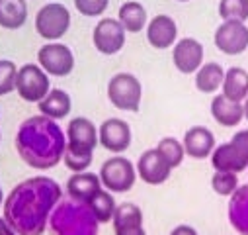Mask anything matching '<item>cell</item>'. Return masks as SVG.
<instances>
[{
    "mask_svg": "<svg viewBox=\"0 0 248 235\" xmlns=\"http://www.w3.org/2000/svg\"><path fill=\"white\" fill-rule=\"evenodd\" d=\"M63 200V188L47 174H35L18 183L4 198L2 212L16 235H43L55 206Z\"/></svg>",
    "mask_w": 248,
    "mask_h": 235,
    "instance_id": "obj_1",
    "label": "cell"
},
{
    "mask_svg": "<svg viewBox=\"0 0 248 235\" xmlns=\"http://www.w3.org/2000/svg\"><path fill=\"white\" fill-rule=\"evenodd\" d=\"M14 147L30 168L49 170L63 163L67 137L63 128L55 120L37 114L26 118L20 124L14 137Z\"/></svg>",
    "mask_w": 248,
    "mask_h": 235,
    "instance_id": "obj_2",
    "label": "cell"
},
{
    "mask_svg": "<svg viewBox=\"0 0 248 235\" xmlns=\"http://www.w3.org/2000/svg\"><path fill=\"white\" fill-rule=\"evenodd\" d=\"M100 223L86 204L61 200L49 216L47 229L51 235H98Z\"/></svg>",
    "mask_w": 248,
    "mask_h": 235,
    "instance_id": "obj_3",
    "label": "cell"
},
{
    "mask_svg": "<svg viewBox=\"0 0 248 235\" xmlns=\"http://www.w3.org/2000/svg\"><path fill=\"white\" fill-rule=\"evenodd\" d=\"M98 176H100L102 188H106L111 194L129 192L137 183L135 165L123 155H113L106 159L100 167Z\"/></svg>",
    "mask_w": 248,
    "mask_h": 235,
    "instance_id": "obj_4",
    "label": "cell"
},
{
    "mask_svg": "<svg viewBox=\"0 0 248 235\" xmlns=\"http://www.w3.org/2000/svg\"><path fill=\"white\" fill-rule=\"evenodd\" d=\"M108 100L123 112H139L143 100V84L133 73H115L108 81Z\"/></svg>",
    "mask_w": 248,
    "mask_h": 235,
    "instance_id": "obj_5",
    "label": "cell"
},
{
    "mask_svg": "<svg viewBox=\"0 0 248 235\" xmlns=\"http://www.w3.org/2000/svg\"><path fill=\"white\" fill-rule=\"evenodd\" d=\"M71 28V12L61 2H47L35 14V32L47 41H59Z\"/></svg>",
    "mask_w": 248,
    "mask_h": 235,
    "instance_id": "obj_6",
    "label": "cell"
},
{
    "mask_svg": "<svg viewBox=\"0 0 248 235\" xmlns=\"http://www.w3.org/2000/svg\"><path fill=\"white\" fill-rule=\"evenodd\" d=\"M37 65L49 77L63 79L75 69V53L69 45L61 41H47L37 49Z\"/></svg>",
    "mask_w": 248,
    "mask_h": 235,
    "instance_id": "obj_7",
    "label": "cell"
},
{
    "mask_svg": "<svg viewBox=\"0 0 248 235\" xmlns=\"http://www.w3.org/2000/svg\"><path fill=\"white\" fill-rule=\"evenodd\" d=\"M49 90H51V79L37 63H24L22 67H18L16 92L22 100L37 104L49 94Z\"/></svg>",
    "mask_w": 248,
    "mask_h": 235,
    "instance_id": "obj_8",
    "label": "cell"
},
{
    "mask_svg": "<svg viewBox=\"0 0 248 235\" xmlns=\"http://www.w3.org/2000/svg\"><path fill=\"white\" fill-rule=\"evenodd\" d=\"M67 147L65 151L78 153V155H94L98 147V128L90 118L77 116L67 124Z\"/></svg>",
    "mask_w": 248,
    "mask_h": 235,
    "instance_id": "obj_9",
    "label": "cell"
},
{
    "mask_svg": "<svg viewBox=\"0 0 248 235\" xmlns=\"http://www.w3.org/2000/svg\"><path fill=\"white\" fill-rule=\"evenodd\" d=\"M133 141L131 126L121 118H108L98 126V145L113 155H123Z\"/></svg>",
    "mask_w": 248,
    "mask_h": 235,
    "instance_id": "obj_10",
    "label": "cell"
},
{
    "mask_svg": "<svg viewBox=\"0 0 248 235\" xmlns=\"http://www.w3.org/2000/svg\"><path fill=\"white\" fill-rule=\"evenodd\" d=\"M92 43L102 55H117L125 47V30L117 18H102L92 30Z\"/></svg>",
    "mask_w": 248,
    "mask_h": 235,
    "instance_id": "obj_11",
    "label": "cell"
},
{
    "mask_svg": "<svg viewBox=\"0 0 248 235\" xmlns=\"http://www.w3.org/2000/svg\"><path fill=\"white\" fill-rule=\"evenodd\" d=\"M203 45L196 37H182L172 45V63L182 75H194L203 65Z\"/></svg>",
    "mask_w": 248,
    "mask_h": 235,
    "instance_id": "obj_12",
    "label": "cell"
},
{
    "mask_svg": "<svg viewBox=\"0 0 248 235\" xmlns=\"http://www.w3.org/2000/svg\"><path fill=\"white\" fill-rule=\"evenodd\" d=\"M213 43L215 47L232 57V55H242L248 49V28L242 22H223L215 34H213Z\"/></svg>",
    "mask_w": 248,
    "mask_h": 235,
    "instance_id": "obj_13",
    "label": "cell"
},
{
    "mask_svg": "<svg viewBox=\"0 0 248 235\" xmlns=\"http://www.w3.org/2000/svg\"><path fill=\"white\" fill-rule=\"evenodd\" d=\"M135 170H137L139 179L145 185H151V186L164 185L170 179V174H172L170 165L164 161V157L155 147H151V149L141 153V157L137 159Z\"/></svg>",
    "mask_w": 248,
    "mask_h": 235,
    "instance_id": "obj_14",
    "label": "cell"
},
{
    "mask_svg": "<svg viewBox=\"0 0 248 235\" xmlns=\"http://www.w3.org/2000/svg\"><path fill=\"white\" fill-rule=\"evenodd\" d=\"M184 153L186 157L196 159V161H203L207 157H211L213 149H215V135L209 128L205 126H192L190 130H186L184 139Z\"/></svg>",
    "mask_w": 248,
    "mask_h": 235,
    "instance_id": "obj_15",
    "label": "cell"
},
{
    "mask_svg": "<svg viewBox=\"0 0 248 235\" xmlns=\"http://www.w3.org/2000/svg\"><path fill=\"white\" fill-rule=\"evenodd\" d=\"M147 41L155 49H170L178 41V26L176 20L168 14H158L147 22Z\"/></svg>",
    "mask_w": 248,
    "mask_h": 235,
    "instance_id": "obj_16",
    "label": "cell"
},
{
    "mask_svg": "<svg viewBox=\"0 0 248 235\" xmlns=\"http://www.w3.org/2000/svg\"><path fill=\"white\" fill-rule=\"evenodd\" d=\"M67 196L73 202H80V204H88L90 198L102 190V183H100V176L96 172H73L67 181Z\"/></svg>",
    "mask_w": 248,
    "mask_h": 235,
    "instance_id": "obj_17",
    "label": "cell"
},
{
    "mask_svg": "<svg viewBox=\"0 0 248 235\" xmlns=\"http://www.w3.org/2000/svg\"><path fill=\"white\" fill-rule=\"evenodd\" d=\"M211 165L215 170H223V172H242L248 168V161L244 159V155L232 145V141L229 139L227 143L215 145L213 153H211Z\"/></svg>",
    "mask_w": 248,
    "mask_h": 235,
    "instance_id": "obj_18",
    "label": "cell"
},
{
    "mask_svg": "<svg viewBox=\"0 0 248 235\" xmlns=\"http://www.w3.org/2000/svg\"><path fill=\"white\" fill-rule=\"evenodd\" d=\"M227 216L231 227L236 233L248 235V185L238 186L232 192V196H229Z\"/></svg>",
    "mask_w": 248,
    "mask_h": 235,
    "instance_id": "obj_19",
    "label": "cell"
},
{
    "mask_svg": "<svg viewBox=\"0 0 248 235\" xmlns=\"http://www.w3.org/2000/svg\"><path fill=\"white\" fill-rule=\"evenodd\" d=\"M37 108H39V114L49 118V120H65V118L71 114L73 110V100H71V94L63 88H51L49 94L37 102Z\"/></svg>",
    "mask_w": 248,
    "mask_h": 235,
    "instance_id": "obj_20",
    "label": "cell"
},
{
    "mask_svg": "<svg viewBox=\"0 0 248 235\" xmlns=\"http://www.w3.org/2000/svg\"><path fill=\"white\" fill-rule=\"evenodd\" d=\"M211 116L223 128H234L244 120V110L240 102H232L223 94H215L211 100Z\"/></svg>",
    "mask_w": 248,
    "mask_h": 235,
    "instance_id": "obj_21",
    "label": "cell"
},
{
    "mask_svg": "<svg viewBox=\"0 0 248 235\" xmlns=\"http://www.w3.org/2000/svg\"><path fill=\"white\" fill-rule=\"evenodd\" d=\"M117 22L125 30V34H139L147 28V22H149L147 8L139 0H127V2H123L119 6Z\"/></svg>",
    "mask_w": 248,
    "mask_h": 235,
    "instance_id": "obj_22",
    "label": "cell"
},
{
    "mask_svg": "<svg viewBox=\"0 0 248 235\" xmlns=\"http://www.w3.org/2000/svg\"><path fill=\"white\" fill-rule=\"evenodd\" d=\"M221 94L232 102H244L248 96V71L242 67H231L225 71Z\"/></svg>",
    "mask_w": 248,
    "mask_h": 235,
    "instance_id": "obj_23",
    "label": "cell"
},
{
    "mask_svg": "<svg viewBox=\"0 0 248 235\" xmlns=\"http://www.w3.org/2000/svg\"><path fill=\"white\" fill-rule=\"evenodd\" d=\"M28 22V0H0V28L20 30Z\"/></svg>",
    "mask_w": 248,
    "mask_h": 235,
    "instance_id": "obj_24",
    "label": "cell"
},
{
    "mask_svg": "<svg viewBox=\"0 0 248 235\" xmlns=\"http://www.w3.org/2000/svg\"><path fill=\"white\" fill-rule=\"evenodd\" d=\"M194 75H196V79H194L196 88L202 94H215L223 84L225 69L221 67V63L209 61V63H203Z\"/></svg>",
    "mask_w": 248,
    "mask_h": 235,
    "instance_id": "obj_25",
    "label": "cell"
},
{
    "mask_svg": "<svg viewBox=\"0 0 248 235\" xmlns=\"http://www.w3.org/2000/svg\"><path fill=\"white\" fill-rule=\"evenodd\" d=\"M111 223H113V231L115 229H127V227H143L145 225V216H143V210L137 204L123 202V204H117Z\"/></svg>",
    "mask_w": 248,
    "mask_h": 235,
    "instance_id": "obj_26",
    "label": "cell"
},
{
    "mask_svg": "<svg viewBox=\"0 0 248 235\" xmlns=\"http://www.w3.org/2000/svg\"><path fill=\"white\" fill-rule=\"evenodd\" d=\"M86 206H88L90 212L94 214L96 221L102 225V223H109V221L113 219V212H115V208H117V202H115V198H113L111 192H108L106 188H102V190H98V192L90 198V202H88Z\"/></svg>",
    "mask_w": 248,
    "mask_h": 235,
    "instance_id": "obj_27",
    "label": "cell"
},
{
    "mask_svg": "<svg viewBox=\"0 0 248 235\" xmlns=\"http://www.w3.org/2000/svg\"><path fill=\"white\" fill-rule=\"evenodd\" d=\"M162 157H164V161L170 165V168L174 170V168H178L182 163H184V159H186V153H184V145H182V141L180 139H176V137H172V135H166V137H162L158 143H156V147H155Z\"/></svg>",
    "mask_w": 248,
    "mask_h": 235,
    "instance_id": "obj_28",
    "label": "cell"
},
{
    "mask_svg": "<svg viewBox=\"0 0 248 235\" xmlns=\"http://www.w3.org/2000/svg\"><path fill=\"white\" fill-rule=\"evenodd\" d=\"M219 16L223 22H246L248 0H219Z\"/></svg>",
    "mask_w": 248,
    "mask_h": 235,
    "instance_id": "obj_29",
    "label": "cell"
},
{
    "mask_svg": "<svg viewBox=\"0 0 248 235\" xmlns=\"http://www.w3.org/2000/svg\"><path fill=\"white\" fill-rule=\"evenodd\" d=\"M238 174L234 172H223V170H215L211 176V188L215 194L219 196H232V192L238 188Z\"/></svg>",
    "mask_w": 248,
    "mask_h": 235,
    "instance_id": "obj_30",
    "label": "cell"
},
{
    "mask_svg": "<svg viewBox=\"0 0 248 235\" xmlns=\"http://www.w3.org/2000/svg\"><path fill=\"white\" fill-rule=\"evenodd\" d=\"M18 67L10 59H0V96L12 94L16 90Z\"/></svg>",
    "mask_w": 248,
    "mask_h": 235,
    "instance_id": "obj_31",
    "label": "cell"
},
{
    "mask_svg": "<svg viewBox=\"0 0 248 235\" xmlns=\"http://www.w3.org/2000/svg\"><path fill=\"white\" fill-rule=\"evenodd\" d=\"M109 6V0H75V8L78 14L86 18H98L102 16Z\"/></svg>",
    "mask_w": 248,
    "mask_h": 235,
    "instance_id": "obj_32",
    "label": "cell"
},
{
    "mask_svg": "<svg viewBox=\"0 0 248 235\" xmlns=\"http://www.w3.org/2000/svg\"><path fill=\"white\" fill-rule=\"evenodd\" d=\"M92 159H94V155H78V153H71V151H65V155H63V163L71 172L88 170L92 165Z\"/></svg>",
    "mask_w": 248,
    "mask_h": 235,
    "instance_id": "obj_33",
    "label": "cell"
},
{
    "mask_svg": "<svg viewBox=\"0 0 248 235\" xmlns=\"http://www.w3.org/2000/svg\"><path fill=\"white\" fill-rule=\"evenodd\" d=\"M231 141H232V145L244 155V159L248 161V130H240V132H236V134L231 137Z\"/></svg>",
    "mask_w": 248,
    "mask_h": 235,
    "instance_id": "obj_34",
    "label": "cell"
},
{
    "mask_svg": "<svg viewBox=\"0 0 248 235\" xmlns=\"http://www.w3.org/2000/svg\"><path fill=\"white\" fill-rule=\"evenodd\" d=\"M168 235H200L198 229L194 225H188V223H180L176 227H172V231Z\"/></svg>",
    "mask_w": 248,
    "mask_h": 235,
    "instance_id": "obj_35",
    "label": "cell"
},
{
    "mask_svg": "<svg viewBox=\"0 0 248 235\" xmlns=\"http://www.w3.org/2000/svg\"><path fill=\"white\" fill-rule=\"evenodd\" d=\"M115 235H147L145 225L143 227H127V229H115Z\"/></svg>",
    "mask_w": 248,
    "mask_h": 235,
    "instance_id": "obj_36",
    "label": "cell"
},
{
    "mask_svg": "<svg viewBox=\"0 0 248 235\" xmlns=\"http://www.w3.org/2000/svg\"><path fill=\"white\" fill-rule=\"evenodd\" d=\"M0 235H16V231L6 223V219L0 216Z\"/></svg>",
    "mask_w": 248,
    "mask_h": 235,
    "instance_id": "obj_37",
    "label": "cell"
},
{
    "mask_svg": "<svg viewBox=\"0 0 248 235\" xmlns=\"http://www.w3.org/2000/svg\"><path fill=\"white\" fill-rule=\"evenodd\" d=\"M242 110H244V120H248V96L242 102Z\"/></svg>",
    "mask_w": 248,
    "mask_h": 235,
    "instance_id": "obj_38",
    "label": "cell"
},
{
    "mask_svg": "<svg viewBox=\"0 0 248 235\" xmlns=\"http://www.w3.org/2000/svg\"><path fill=\"white\" fill-rule=\"evenodd\" d=\"M2 202H4V192H2V188H0V208H2Z\"/></svg>",
    "mask_w": 248,
    "mask_h": 235,
    "instance_id": "obj_39",
    "label": "cell"
},
{
    "mask_svg": "<svg viewBox=\"0 0 248 235\" xmlns=\"http://www.w3.org/2000/svg\"><path fill=\"white\" fill-rule=\"evenodd\" d=\"M178 2H190V0H178Z\"/></svg>",
    "mask_w": 248,
    "mask_h": 235,
    "instance_id": "obj_40",
    "label": "cell"
},
{
    "mask_svg": "<svg viewBox=\"0 0 248 235\" xmlns=\"http://www.w3.org/2000/svg\"><path fill=\"white\" fill-rule=\"evenodd\" d=\"M0 139H2V134H0Z\"/></svg>",
    "mask_w": 248,
    "mask_h": 235,
    "instance_id": "obj_41",
    "label": "cell"
}]
</instances>
